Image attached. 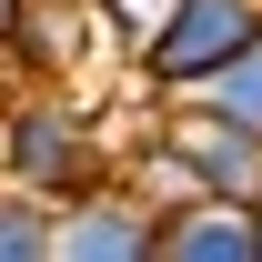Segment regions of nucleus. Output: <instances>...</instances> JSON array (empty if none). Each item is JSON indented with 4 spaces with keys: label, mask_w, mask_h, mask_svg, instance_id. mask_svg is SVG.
Wrapping results in <instances>:
<instances>
[{
    "label": "nucleus",
    "mask_w": 262,
    "mask_h": 262,
    "mask_svg": "<svg viewBox=\"0 0 262 262\" xmlns=\"http://www.w3.org/2000/svg\"><path fill=\"white\" fill-rule=\"evenodd\" d=\"M0 171H10L20 192H40V202L91 192V182H101V131H91V111H71V101H51V91L10 101V111H0Z\"/></svg>",
    "instance_id": "nucleus-1"
},
{
    "label": "nucleus",
    "mask_w": 262,
    "mask_h": 262,
    "mask_svg": "<svg viewBox=\"0 0 262 262\" xmlns=\"http://www.w3.org/2000/svg\"><path fill=\"white\" fill-rule=\"evenodd\" d=\"M252 31H262V0H171L151 20V40H141V71L162 91H202Z\"/></svg>",
    "instance_id": "nucleus-2"
},
{
    "label": "nucleus",
    "mask_w": 262,
    "mask_h": 262,
    "mask_svg": "<svg viewBox=\"0 0 262 262\" xmlns=\"http://www.w3.org/2000/svg\"><path fill=\"white\" fill-rule=\"evenodd\" d=\"M51 262H162V212L141 192L91 182L51 212Z\"/></svg>",
    "instance_id": "nucleus-3"
},
{
    "label": "nucleus",
    "mask_w": 262,
    "mask_h": 262,
    "mask_svg": "<svg viewBox=\"0 0 262 262\" xmlns=\"http://www.w3.org/2000/svg\"><path fill=\"white\" fill-rule=\"evenodd\" d=\"M162 262H262L252 202H222V192L171 202V212H162Z\"/></svg>",
    "instance_id": "nucleus-4"
},
{
    "label": "nucleus",
    "mask_w": 262,
    "mask_h": 262,
    "mask_svg": "<svg viewBox=\"0 0 262 262\" xmlns=\"http://www.w3.org/2000/svg\"><path fill=\"white\" fill-rule=\"evenodd\" d=\"M81 20H91V0H10V61L20 71H71L81 61Z\"/></svg>",
    "instance_id": "nucleus-5"
},
{
    "label": "nucleus",
    "mask_w": 262,
    "mask_h": 262,
    "mask_svg": "<svg viewBox=\"0 0 262 262\" xmlns=\"http://www.w3.org/2000/svg\"><path fill=\"white\" fill-rule=\"evenodd\" d=\"M51 212H61V202L0 182V262H51Z\"/></svg>",
    "instance_id": "nucleus-6"
},
{
    "label": "nucleus",
    "mask_w": 262,
    "mask_h": 262,
    "mask_svg": "<svg viewBox=\"0 0 262 262\" xmlns=\"http://www.w3.org/2000/svg\"><path fill=\"white\" fill-rule=\"evenodd\" d=\"M252 242H262V202H252Z\"/></svg>",
    "instance_id": "nucleus-7"
}]
</instances>
